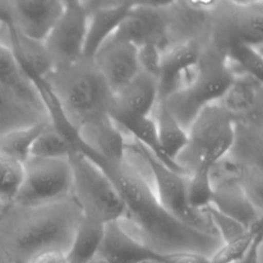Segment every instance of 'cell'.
<instances>
[{
	"mask_svg": "<svg viewBox=\"0 0 263 263\" xmlns=\"http://www.w3.org/2000/svg\"><path fill=\"white\" fill-rule=\"evenodd\" d=\"M62 110L77 129L109 116L112 91L97 70L92 59H81L51 70L45 77Z\"/></svg>",
	"mask_w": 263,
	"mask_h": 263,
	"instance_id": "3",
	"label": "cell"
},
{
	"mask_svg": "<svg viewBox=\"0 0 263 263\" xmlns=\"http://www.w3.org/2000/svg\"><path fill=\"white\" fill-rule=\"evenodd\" d=\"M78 135L84 144L106 160H120L126 155V135L110 116L81 126Z\"/></svg>",
	"mask_w": 263,
	"mask_h": 263,
	"instance_id": "19",
	"label": "cell"
},
{
	"mask_svg": "<svg viewBox=\"0 0 263 263\" xmlns=\"http://www.w3.org/2000/svg\"><path fill=\"white\" fill-rule=\"evenodd\" d=\"M27 263H68L66 252L48 250L33 256Z\"/></svg>",
	"mask_w": 263,
	"mask_h": 263,
	"instance_id": "36",
	"label": "cell"
},
{
	"mask_svg": "<svg viewBox=\"0 0 263 263\" xmlns=\"http://www.w3.org/2000/svg\"><path fill=\"white\" fill-rule=\"evenodd\" d=\"M132 142L148 168L161 206L181 223L201 232L217 235L205 211H195L189 204L187 192L189 175L170 168L138 143L133 140Z\"/></svg>",
	"mask_w": 263,
	"mask_h": 263,
	"instance_id": "8",
	"label": "cell"
},
{
	"mask_svg": "<svg viewBox=\"0 0 263 263\" xmlns=\"http://www.w3.org/2000/svg\"><path fill=\"white\" fill-rule=\"evenodd\" d=\"M204 45L190 40L175 44L162 52L157 77L158 101H163L190 82Z\"/></svg>",
	"mask_w": 263,
	"mask_h": 263,
	"instance_id": "14",
	"label": "cell"
},
{
	"mask_svg": "<svg viewBox=\"0 0 263 263\" xmlns=\"http://www.w3.org/2000/svg\"><path fill=\"white\" fill-rule=\"evenodd\" d=\"M170 25V3L134 2L110 39L125 41L137 47L152 44L163 52L172 46Z\"/></svg>",
	"mask_w": 263,
	"mask_h": 263,
	"instance_id": "12",
	"label": "cell"
},
{
	"mask_svg": "<svg viewBox=\"0 0 263 263\" xmlns=\"http://www.w3.org/2000/svg\"><path fill=\"white\" fill-rule=\"evenodd\" d=\"M47 120L44 110L31 105L0 85V137Z\"/></svg>",
	"mask_w": 263,
	"mask_h": 263,
	"instance_id": "21",
	"label": "cell"
},
{
	"mask_svg": "<svg viewBox=\"0 0 263 263\" xmlns=\"http://www.w3.org/2000/svg\"><path fill=\"white\" fill-rule=\"evenodd\" d=\"M262 233L258 234L246 255L236 263H260V250L262 246Z\"/></svg>",
	"mask_w": 263,
	"mask_h": 263,
	"instance_id": "37",
	"label": "cell"
},
{
	"mask_svg": "<svg viewBox=\"0 0 263 263\" xmlns=\"http://www.w3.org/2000/svg\"><path fill=\"white\" fill-rule=\"evenodd\" d=\"M234 77L224 52L206 43L190 82L170 95L162 102L187 130L204 107L220 101Z\"/></svg>",
	"mask_w": 263,
	"mask_h": 263,
	"instance_id": "4",
	"label": "cell"
},
{
	"mask_svg": "<svg viewBox=\"0 0 263 263\" xmlns=\"http://www.w3.org/2000/svg\"><path fill=\"white\" fill-rule=\"evenodd\" d=\"M61 17L44 42L52 70L83 59L88 11L84 1L66 0Z\"/></svg>",
	"mask_w": 263,
	"mask_h": 263,
	"instance_id": "11",
	"label": "cell"
},
{
	"mask_svg": "<svg viewBox=\"0 0 263 263\" xmlns=\"http://www.w3.org/2000/svg\"><path fill=\"white\" fill-rule=\"evenodd\" d=\"M4 258H3V255H2V252H1V250H0V263L2 262V260H3Z\"/></svg>",
	"mask_w": 263,
	"mask_h": 263,
	"instance_id": "39",
	"label": "cell"
},
{
	"mask_svg": "<svg viewBox=\"0 0 263 263\" xmlns=\"http://www.w3.org/2000/svg\"><path fill=\"white\" fill-rule=\"evenodd\" d=\"M157 102V80L139 71L126 85L113 93L109 116L115 124L129 119L152 116Z\"/></svg>",
	"mask_w": 263,
	"mask_h": 263,
	"instance_id": "15",
	"label": "cell"
},
{
	"mask_svg": "<svg viewBox=\"0 0 263 263\" xmlns=\"http://www.w3.org/2000/svg\"><path fill=\"white\" fill-rule=\"evenodd\" d=\"M126 136L138 143L140 146L149 151L154 157L170 168L188 175L177 162L171 160L164 154L157 136L156 125L152 116L140 117L135 119L125 120L119 124H116Z\"/></svg>",
	"mask_w": 263,
	"mask_h": 263,
	"instance_id": "24",
	"label": "cell"
},
{
	"mask_svg": "<svg viewBox=\"0 0 263 263\" xmlns=\"http://www.w3.org/2000/svg\"><path fill=\"white\" fill-rule=\"evenodd\" d=\"M0 85L31 105L45 111L34 84L25 74L12 51L2 44H0Z\"/></svg>",
	"mask_w": 263,
	"mask_h": 263,
	"instance_id": "22",
	"label": "cell"
},
{
	"mask_svg": "<svg viewBox=\"0 0 263 263\" xmlns=\"http://www.w3.org/2000/svg\"><path fill=\"white\" fill-rule=\"evenodd\" d=\"M72 150L69 142L48 122L36 138L31 156L46 159H66Z\"/></svg>",
	"mask_w": 263,
	"mask_h": 263,
	"instance_id": "30",
	"label": "cell"
},
{
	"mask_svg": "<svg viewBox=\"0 0 263 263\" xmlns=\"http://www.w3.org/2000/svg\"><path fill=\"white\" fill-rule=\"evenodd\" d=\"M72 195L44 205H8L0 216V250L7 263H27L48 250L67 252L81 219Z\"/></svg>",
	"mask_w": 263,
	"mask_h": 263,
	"instance_id": "2",
	"label": "cell"
},
{
	"mask_svg": "<svg viewBox=\"0 0 263 263\" xmlns=\"http://www.w3.org/2000/svg\"><path fill=\"white\" fill-rule=\"evenodd\" d=\"M234 123V138L228 154L248 165L262 168L263 127Z\"/></svg>",
	"mask_w": 263,
	"mask_h": 263,
	"instance_id": "26",
	"label": "cell"
},
{
	"mask_svg": "<svg viewBox=\"0 0 263 263\" xmlns=\"http://www.w3.org/2000/svg\"><path fill=\"white\" fill-rule=\"evenodd\" d=\"M6 208H7V205H4L2 202H0V216L4 213V211H5Z\"/></svg>",
	"mask_w": 263,
	"mask_h": 263,
	"instance_id": "38",
	"label": "cell"
},
{
	"mask_svg": "<svg viewBox=\"0 0 263 263\" xmlns=\"http://www.w3.org/2000/svg\"><path fill=\"white\" fill-rule=\"evenodd\" d=\"M262 233V224H259L242 234L221 242L218 249L209 257L211 263H236L249 251L258 234Z\"/></svg>",
	"mask_w": 263,
	"mask_h": 263,
	"instance_id": "31",
	"label": "cell"
},
{
	"mask_svg": "<svg viewBox=\"0 0 263 263\" xmlns=\"http://www.w3.org/2000/svg\"><path fill=\"white\" fill-rule=\"evenodd\" d=\"M253 167L255 166L248 165L227 153L212 163L210 167L213 187L223 184H238L240 186Z\"/></svg>",
	"mask_w": 263,
	"mask_h": 263,
	"instance_id": "33",
	"label": "cell"
},
{
	"mask_svg": "<svg viewBox=\"0 0 263 263\" xmlns=\"http://www.w3.org/2000/svg\"><path fill=\"white\" fill-rule=\"evenodd\" d=\"M227 64L234 74L247 75L263 81V55L262 47L235 43L224 50Z\"/></svg>",
	"mask_w": 263,
	"mask_h": 263,
	"instance_id": "27",
	"label": "cell"
},
{
	"mask_svg": "<svg viewBox=\"0 0 263 263\" xmlns=\"http://www.w3.org/2000/svg\"><path fill=\"white\" fill-rule=\"evenodd\" d=\"M211 165L209 162H202L188 177V200L195 211L203 212L212 203L214 187L210 176Z\"/></svg>",
	"mask_w": 263,
	"mask_h": 263,
	"instance_id": "29",
	"label": "cell"
},
{
	"mask_svg": "<svg viewBox=\"0 0 263 263\" xmlns=\"http://www.w3.org/2000/svg\"><path fill=\"white\" fill-rule=\"evenodd\" d=\"M105 225L83 218L78 223L71 245L66 252L68 263H89L98 254Z\"/></svg>",
	"mask_w": 263,
	"mask_h": 263,
	"instance_id": "25",
	"label": "cell"
},
{
	"mask_svg": "<svg viewBox=\"0 0 263 263\" xmlns=\"http://www.w3.org/2000/svg\"><path fill=\"white\" fill-rule=\"evenodd\" d=\"M209 11L210 44L224 50L235 43L262 47L263 1L212 2Z\"/></svg>",
	"mask_w": 263,
	"mask_h": 263,
	"instance_id": "7",
	"label": "cell"
},
{
	"mask_svg": "<svg viewBox=\"0 0 263 263\" xmlns=\"http://www.w3.org/2000/svg\"><path fill=\"white\" fill-rule=\"evenodd\" d=\"M61 0L4 1L8 21L27 39L44 43L64 10Z\"/></svg>",
	"mask_w": 263,
	"mask_h": 263,
	"instance_id": "13",
	"label": "cell"
},
{
	"mask_svg": "<svg viewBox=\"0 0 263 263\" xmlns=\"http://www.w3.org/2000/svg\"><path fill=\"white\" fill-rule=\"evenodd\" d=\"M84 4L88 11V23L83 58L91 60L98 50L114 35L134 2L84 1Z\"/></svg>",
	"mask_w": 263,
	"mask_h": 263,
	"instance_id": "18",
	"label": "cell"
},
{
	"mask_svg": "<svg viewBox=\"0 0 263 263\" xmlns=\"http://www.w3.org/2000/svg\"><path fill=\"white\" fill-rule=\"evenodd\" d=\"M1 263H7V262H6V261H5V260H4V259H3V260H2V262H1Z\"/></svg>",
	"mask_w": 263,
	"mask_h": 263,
	"instance_id": "40",
	"label": "cell"
},
{
	"mask_svg": "<svg viewBox=\"0 0 263 263\" xmlns=\"http://www.w3.org/2000/svg\"><path fill=\"white\" fill-rule=\"evenodd\" d=\"M97 256L103 263H209L194 252L163 253L137 238L121 221L105 225Z\"/></svg>",
	"mask_w": 263,
	"mask_h": 263,
	"instance_id": "10",
	"label": "cell"
},
{
	"mask_svg": "<svg viewBox=\"0 0 263 263\" xmlns=\"http://www.w3.org/2000/svg\"><path fill=\"white\" fill-rule=\"evenodd\" d=\"M72 191V171L68 158L30 157L24 163L21 187L12 204L38 206L62 200Z\"/></svg>",
	"mask_w": 263,
	"mask_h": 263,
	"instance_id": "9",
	"label": "cell"
},
{
	"mask_svg": "<svg viewBox=\"0 0 263 263\" xmlns=\"http://www.w3.org/2000/svg\"><path fill=\"white\" fill-rule=\"evenodd\" d=\"M48 122L49 120L20 128L0 137V151L24 164L31 156L36 138Z\"/></svg>",
	"mask_w": 263,
	"mask_h": 263,
	"instance_id": "28",
	"label": "cell"
},
{
	"mask_svg": "<svg viewBox=\"0 0 263 263\" xmlns=\"http://www.w3.org/2000/svg\"><path fill=\"white\" fill-rule=\"evenodd\" d=\"M68 160L72 171L71 195L83 218L103 225L121 221L123 202L106 174L79 151L72 149Z\"/></svg>",
	"mask_w": 263,
	"mask_h": 263,
	"instance_id": "5",
	"label": "cell"
},
{
	"mask_svg": "<svg viewBox=\"0 0 263 263\" xmlns=\"http://www.w3.org/2000/svg\"><path fill=\"white\" fill-rule=\"evenodd\" d=\"M92 61L112 93L126 85L140 71L138 47L125 41L109 39Z\"/></svg>",
	"mask_w": 263,
	"mask_h": 263,
	"instance_id": "17",
	"label": "cell"
},
{
	"mask_svg": "<svg viewBox=\"0 0 263 263\" xmlns=\"http://www.w3.org/2000/svg\"><path fill=\"white\" fill-rule=\"evenodd\" d=\"M211 205L247 229L262 224V210L253 204L238 184L215 186Z\"/></svg>",
	"mask_w": 263,
	"mask_h": 263,
	"instance_id": "20",
	"label": "cell"
},
{
	"mask_svg": "<svg viewBox=\"0 0 263 263\" xmlns=\"http://www.w3.org/2000/svg\"><path fill=\"white\" fill-rule=\"evenodd\" d=\"M204 211L208 214L217 235L221 239V242L232 239L249 230L233 219L220 213L212 205L208 206Z\"/></svg>",
	"mask_w": 263,
	"mask_h": 263,
	"instance_id": "34",
	"label": "cell"
},
{
	"mask_svg": "<svg viewBox=\"0 0 263 263\" xmlns=\"http://www.w3.org/2000/svg\"><path fill=\"white\" fill-rule=\"evenodd\" d=\"M75 150L99 166L113 183L123 205L121 222L130 226L137 238L163 253L194 252L210 257L221 245L214 234L193 229L171 216L159 203L148 168L134 146L120 160H106L79 140Z\"/></svg>",
	"mask_w": 263,
	"mask_h": 263,
	"instance_id": "1",
	"label": "cell"
},
{
	"mask_svg": "<svg viewBox=\"0 0 263 263\" xmlns=\"http://www.w3.org/2000/svg\"><path fill=\"white\" fill-rule=\"evenodd\" d=\"M162 51L155 45L146 44L138 47V63L140 71L157 80Z\"/></svg>",
	"mask_w": 263,
	"mask_h": 263,
	"instance_id": "35",
	"label": "cell"
},
{
	"mask_svg": "<svg viewBox=\"0 0 263 263\" xmlns=\"http://www.w3.org/2000/svg\"><path fill=\"white\" fill-rule=\"evenodd\" d=\"M24 175V164L0 151V202L11 205Z\"/></svg>",
	"mask_w": 263,
	"mask_h": 263,
	"instance_id": "32",
	"label": "cell"
},
{
	"mask_svg": "<svg viewBox=\"0 0 263 263\" xmlns=\"http://www.w3.org/2000/svg\"><path fill=\"white\" fill-rule=\"evenodd\" d=\"M218 104L236 123L263 127V81L235 76Z\"/></svg>",
	"mask_w": 263,
	"mask_h": 263,
	"instance_id": "16",
	"label": "cell"
},
{
	"mask_svg": "<svg viewBox=\"0 0 263 263\" xmlns=\"http://www.w3.org/2000/svg\"><path fill=\"white\" fill-rule=\"evenodd\" d=\"M234 120L218 104L204 107L187 129L188 143L177 163L190 175L200 163H214L226 155L233 143Z\"/></svg>",
	"mask_w": 263,
	"mask_h": 263,
	"instance_id": "6",
	"label": "cell"
},
{
	"mask_svg": "<svg viewBox=\"0 0 263 263\" xmlns=\"http://www.w3.org/2000/svg\"><path fill=\"white\" fill-rule=\"evenodd\" d=\"M160 146L167 158L177 162L178 156L188 143L187 130L167 110L162 101H158L152 113Z\"/></svg>",
	"mask_w": 263,
	"mask_h": 263,
	"instance_id": "23",
	"label": "cell"
}]
</instances>
